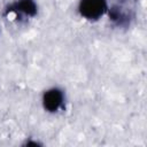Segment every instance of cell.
Instances as JSON below:
<instances>
[{"label": "cell", "instance_id": "cell-1", "mask_svg": "<svg viewBox=\"0 0 147 147\" xmlns=\"http://www.w3.org/2000/svg\"><path fill=\"white\" fill-rule=\"evenodd\" d=\"M107 9L106 0H80L79 13L87 20H98Z\"/></svg>", "mask_w": 147, "mask_h": 147}, {"label": "cell", "instance_id": "cell-2", "mask_svg": "<svg viewBox=\"0 0 147 147\" xmlns=\"http://www.w3.org/2000/svg\"><path fill=\"white\" fill-rule=\"evenodd\" d=\"M62 102H63V93L61 90L51 88L44 93L42 105L47 111H49V113L57 111L59 108L62 106Z\"/></svg>", "mask_w": 147, "mask_h": 147}, {"label": "cell", "instance_id": "cell-3", "mask_svg": "<svg viewBox=\"0 0 147 147\" xmlns=\"http://www.w3.org/2000/svg\"><path fill=\"white\" fill-rule=\"evenodd\" d=\"M9 11L21 13L26 16H34L37 14V5L33 0H18L9 7Z\"/></svg>", "mask_w": 147, "mask_h": 147}]
</instances>
